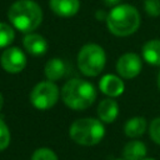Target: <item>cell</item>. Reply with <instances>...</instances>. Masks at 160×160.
<instances>
[{"label": "cell", "instance_id": "d6986e66", "mask_svg": "<svg viewBox=\"0 0 160 160\" xmlns=\"http://www.w3.org/2000/svg\"><path fill=\"white\" fill-rule=\"evenodd\" d=\"M10 144V130L6 122L0 119V151L5 150Z\"/></svg>", "mask_w": 160, "mask_h": 160}, {"label": "cell", "instance_id": "8fae6325", "mask_svg": "<svg viewBox=\"0 0 160 160\" xmlns=\"http://www.w3.org/2000/svg\"><path fill=\"white\" fill-rule=\"evenodd\" d=\"M51 11L60 18L75 16L80 9V0H50Z\"/></svg>", "mask_w": 160, "mask_h": 160}, {"label": "cell", "instance_id": "8992f818", "mask_svg": "<svg viewBox=\"0 0 160 160\" xmlns=\"http://www.w3.org/2000/svg\"><path fill=\"white\" fill-rule=\"evenodd\" d=\"M60 91L54 81L44 80L38 82L30 92V102L35 109L48 110L51 109L59 100Z\"/></svg>", "mask_w": 160, "mask_h": 160}, {"label": "cell", "instance_id": "5b68a950", "mask_svg": "<svg viewBox=\"0 0 160 160\" xmlns=\"http://www.w3.org/2000/svg\"><path fill=\"white\" fill-rule=\"evenodd\" d=\"M106 64L105 50L95 42L85 44L78 54V68L85 76L92 78L99 75Z\"/></svg>", "mask_w": 160, "mask_h": 160}, {"label": "cell", "instance_id": "44dd1931", "mask_svg": "<svg viewBox=\"0 0 160 160\" xmlns=\"http://www.w3.org/2000/svg\"><path fill=\"white\" fill-rule=\"evenodd\" d=\"M149 134L151 140L160 145V118H155L149 125Z\"/></svg>", "mask_w": 160, "mask_h": 160}, {"label": "cell", "instance_id": "ba28073f", "mask_svg": "<svg viewBox=\"0 0 160 160\" xmlns=\"http://www.w3.org/2000/svg\"><path fill=\"white\" fill-rule=\"evenodd\" d=\"M142 68V61L140 56L135 52H125L122 54L116 62V71L124 79H134L136 78Z\"/></svg>", "mask_w": 160, "mask_h": 160}, {"label": "cell", "instance_id": "52a82bcc", "mask_svg": "<svg viewBox=\"0 0 160 160\" xmlns=\"http://www.w3.org/2000/svg\"><path fill=\"white\" fill-rule=\"evenodd\" d=\"M1 68L10 74L21 72L26 66V56L24 51L16 46H11L5 49L0 58Z\"/></svg>", "mask_w": 160, "mask_h": 160}, {"label": "cell", "instance_id": "e0dca14e", "mask_svg": "<svg viewBox=\"0 0 160 160\" xmlns=\"http://www.w3.org/2000/svg\"><path fill=\"white\" fill-rule=\"evenodd\" d=\"M14 39H15L14 29L10 25L0 21V49L9 46L14 41Z\"/></svg>", "mask_w": 160, "mask_h": 160}, {"label": "cell", "instance_id": "3957f363", "mask_svg": "<svg viewBox=\"0 0 160 160\" xmlns=\"http://www.w3.org/2000/svg\"><path fill=\"white\" fill-rule=\"evenodd\" d=\"M109 31L115 36H129L140 26V14L136 8L130 4H120L114 6L106 16Z\"/></svg>", "mask_w": 160, "mask_h": 160}, {"label": "cell", "instance_id": "7c38bea8", "mask_svg": "<svg viewBox=\"0 0 160 160\" xmlns=\"http://www.w3.org/2000/svg\"><path fill=\"white\" fill-rule=\"evenodd\" d=\"M118 115H119V105L114 99L108 98L100 101L98 106V116L102 122L110 124L115 121Z\"/></svg>", "mask_w": 160, "mask_h": 160}, {"label": "cell", "instance_id": "7402d4cb", "mask_svg": "<svg viewBox=\"0 0 160 160\" xmlns=\"http://www.w3.org/2000/svg\"><path fill=\"white\" fill-rule=\"evenodd\" d=\"M104 1V4L106 5V6H110V8H114V6H116V5H119V2L121 1V0H102Z\"/></svg>", "mask_w": 160, "mask_h": 160}, {"label": "cell", "instance_id": "d4e9b609", "mask_svg": "<svg viewBox=\"0 0 160 160\" xmlns=\"http://www.w3.org/2000/svg\"><path fill=\"white\" fill-rule=\"evenodd\" d=\"M158 86H159V90H160V71L158 74Z\"/></svg>", "mask_w": 160, "mask_h": 160}, {"label": "cell", "instance_id": "277c9868", "mask_svg": "<svg viewBox=\"0 0 160 160\" xmlns=\"http://www.w3.org/2000/svg\"><path fill=\"white\" fill-rule=\"evenodd\" d=\"M72 141L82 146H94L105 136V126L101 120L94 118H81L75 120L69 129Z\"/></svg>", "mask_w": 160, "mask_h": 160}, {"label": "cell", "instance_id": "6da1fadb", "mask_svg": "<svg viewBox=\"0 0 160 160\" xmlns=\"http://www.w3.org/2000/svg\"><path fill=\"white\" fill-rule=\"evenodd\" d=\"M11 25L21 32H32L42 21V10L34 0H18L8 10Z\"/></svg>", "mask_w": 160, "mask_h": 160}, {"label": "cell", "instance_id": "2e32d148", "mask_svg": "<svg viewBox=\"0 0 160 160\" xmlns=\"http://www.w3.org/2000/svg\"><path fill=\"white\" fill-rule=\"evenodd\" d=\"M146 120L142 116H134L129 119L124 125V132L129 138H139L146 130Z\"/></svg>", "mask_w": 160, "mask_h": 160}, {"label": "cell", "instance_id": "4316f807", "mask_svg": "<svg viewBox=\"0 0 160 160\" xmlns=\"http://www.w3.org/2000/svg\"><path fill=\"white\" fill-rule=\"evenodd\" d=\"M114 160H125V159L122 158V159H114Z\"/></svg>", "mask_w": 160, "mask_h": 160}, {"label": "cell", "instance_id": "30bf717a", "mask_svg": "<svg viewBox=\"0 0 160 160\" xmlns=\"http://www.w3.org/2000/svg\"><path fill=\"white\" fill-rule=\"evenodd\" d=\"M99 88H100L101 92L108 95L109 98H118L125 90L124 81L121 80V78H119L114 74L104 75L99 81Z\"/></svg>", "mask_w": 160, "mask_h": 160}, {"label": "cell", "instance_id": "9a60e30c", "mask_svg": "<svg viewBox=\"0 0 160 160\" xmlns=\"http://www.w3.org/2000/svg\"><path fill=\"white\" fill-rule=\"evenodd\" d=\"M44 74H45L46 79L50 81L60 80L66 74L65 62L59 58H52V59L48 60V62L45 64V68H44Z\"/></svg>", "mask_w": 160, "mask_h": 160}, {"label": "cell", "instance_id": "9c48e42d", "mask_svg": "<svg viewBox=\"0 0 160 160\" xmlns=\"http://www.w3.org/2000/svg\"><path fill=\"white\" fill-rule=\"evenodd\" d=\"M22 45L28 54L32 56H42L48 51V41L36 32H26L22 36Z\"/></svg>", "mask_w": 160, "mask_h": 160}, {"label": "cell", "instance_id": "4fadbf2b", "mask_svg": "<svg viewBox=\"0 0 160 160\" xmlns=\"http://www.w3.org/2000/svg\"><path fill=\"white\" fill-rule=\"evenodd\" d=\"M141 55L144 60L152 66H160V40H149L142 45Z\"/></svg>", "mask_w": 160, "mask_h": 160}, {"label": "cell", "instance_id": "5bb4252c", "mask_svg": "<svg viewBox=\"0 0 160 160\" xmlns=\"http://www.w3.org/2000/svg\"><path fill=\"white\" fill-rule=\"evenodd\" d=\"M148 148L140 140H132L125 144L122 149V158L125 160H142L146 158Z\"/></svg>", "mask_w": 160, "mask_h": 160}, {"label": "cell", "instance_id": "484cf974", "mask_svg": "<svg viewBox=\"0 0 160 160\" xmlns=\"http://www.w3.org/2000/svg\"><path fill=\"white\" fill-rule=\"evenodd\" d=\"M142 160H155V159H152V158H144Z\"/></svg>", "mask_w": 160, "mask_h": 160}, {"label": "cell", "instance_id": "7a4b0ae2", "mask_svg": "<svg viewBox=\"0 0 160 160\" xmlns=\"http://www.w3.org/2000/svg\"><path fill=\"white\" fill-rule=\"evenodd\" d=\"M60 95L68 108L72 110H85L96 100V89L90 81L74 78L64 84Z\"/></svg>", "mask_w": 160, "mask_h": 160}, {"label": "cell", "instance_id": "603a6c76", "mask_svg": "<svg viewBox=\"0 0 160 160\" xmlns=\"http://www.w3.org/2000/svg\"><path fill=\"white\" fill-rule=\"evenodd\" d=\"M101 15H106V14H105V12H104L102 10H99V11L96 12V15H95V16H96V18H98L99 20H102V19H106V16H101Z\"/></svg>", "mask_w": 160, "mask_h": 160}, {"label": "cell", "instance_id": "ffe728a7", "mask_svg": "<svg viewBox=\"0 0 160 160\" xmlns=\"http://www.w3.org/2000/svg\"><path fill=\"white\" fill-rule=\"evenodd\" d=\"M144 10L151 18L160 16V0H145Z\"/></svg>", "mask_w": 160, "mask_h": 160}, {"label": "cell", "instance_id": "ac0fdd59", "mask_svg": "<svg viewBox=\"0 0 160 160\" xmlns=\"http://www.w3.org/2000/svg\"><path fill=\"white\" fill-rule=\"evenodd\" d=\"M31 160H59L56 154L49 148H39L32 152Z\"/></svg>", "mask_w": 160, "mask_h": 160}, {"label": "cell", "instance_id": "cb8c5ba5", "mask_svg": "<svg viewBox=\"0 0 160 160\" xmlns=\"http://www.w3.org/2000/svg\"><path fill=\"white\" fill-rule=\"evenodd\" d=\"M2 106H4V96H2V94L0 92V111H1Z\"/></svg>", "mask_w": 160, "mask_h": 160}]
</instances>
